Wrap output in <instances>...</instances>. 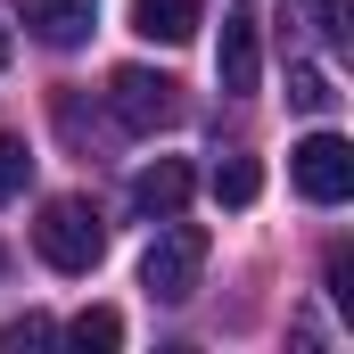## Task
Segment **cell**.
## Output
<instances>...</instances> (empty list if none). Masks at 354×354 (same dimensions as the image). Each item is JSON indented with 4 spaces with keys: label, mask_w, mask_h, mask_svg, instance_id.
Returning <instances> with one entry per match:
<instances>
[{
    "label": "cell",
    "mask_w": 354,
    "mask_h": 354,
    "mask_svg": "<svg viewBox=\"0 0 354 354\" xmlns=\"http://www.w3.org/2000/svg\"><path fill=\"white\" fill-rule=\"evenodd\" d=\"M288 181H297V198H313V206H346L354 198V149L338 132H313V140L288 149Z\"/></svg>",
    "instance_id": "4"
},
{
    "label": "cell",
    "mask_w": 354,
    "mask_h": 354,
    "mask_svg": "<svg viewBox=\"0 0 354 354\" xmlns=\"http://www.w3.org/2000/svg\"><path fill=\"white\" fill-rule=\"evenodd\" d=\"M330 297H338V305H354V256H346V248L330 256Z\"/></svg>",
    "instance_id": "15"
},
{
    "label": "cell",
    "mask_w": 354,
    "mask_h": 354,
    "mask_svg": "<svg viewBox=\"0 0 354 354\" xmlns=\"http://www.w3.org/2000/svg\"><path fill=\"white\" fill-rule=\"evenodd\" d=\"M107 107H115L124 132H165V124H181V83L157 75V66H115L107 75Z\"/></svg>",
    "instance_id": "3"
},
{
    "label": "cell",
    "mask_w": 354,
    "mask_h": 354,
    "mask_svg": "<svg viewBox=\"0 0 354 354\" xmlns=\"http://www.w3.org/2000/svg\"><path fill=\"white\" fill-rule=\"evenodd\" d=\"M0 66H8V25H0Z\"/></svg>",
    "instance_id": "16"
},
{
    "label": "cell",
    "mask_w": 354,
    "mask_h": 354,
    "mask_svg": "<svg viewBox=\"0 0 354 354\" xmlns=\"http://www.w3.org/2000/svg\"><path fill=\"white\" fill-rule=\"evenodd\" d=\"M0 264H8V256H0Z\"/></svg>",
    "instance_id": "17"
},
{
    "label": "cell",
    "mask_w": 354,
    "mask_h": 354,
    "mask_svg": "<svg viewBox=\"0 0 354 354\" xmlns=\"http://www.w3.org/2000/svg\"><path fill=\"white\" fill-rule=\"evenodd\" d=\"M33 248H41L50 272H91L99 256H107V223L91 214L83 198H50L41 223H33Z\"/></svg>",
    "instance_id": "1"
},
{
    "label": "cell",
    "mask_w": 354,
    "mask_h": 354,
    "mask_svg": "<svg viewBox=\"0 0 354 354\" xmlns=\"http://www.w3.org/2000/svg\"><path fill=\"white\" fill-rule=\"evenodd\" d=\"M66 338L83 354H107V346H124V313H115V305H83V313L66 322Z\"/></svg>",
    "instance_id": "10"
},
{
    "label": "cell",
    "mask_w": 354,
    "mask_h": 354,
    "mask_svg": "<svg viewBox=\"0 0 354 354\" xmlns=\"http://www.w3.org/2000/svg\"><path fill=\"white\" fill-rule=\"evenodd\" d=\"M25 181H33V149H25L17 132H0V206L25 198Z\"/></svg>",
    "instance_id": "13"
},
{
    "label": "cell",
    "mask_w": 354,
    "mask_h": 354,
    "mask_svg": "<svg viewBox=\"0 0 354 354\" xmlns=\"http://www.w3.org/2000/svg\"><path fill=\"white\" fill-rule=\"evenodd\" d=\"M198 272H206V231L165 214V231H157L149 256H140V288H149L157 305H181V297H198Z\"/></svg>",
    "instance_id": "2"
},
{
    "label": "cell",
    "mask_w": 354,
    "mask_h": 354,
    "mask_svg": "<svg viewBox=\"0 0 354 354\" xmlns=\"http://www.w3.org/2000/svg\"><path fill=\"white\" fill-rule=\"evenodd\" d=\"M189 189H198V174H189L181 157H157V165H140V174H132V214L165 223V214L189 206Z\"/></svg>",
    "instance_id": "7"
},
{
    "label": "cell",
    "mask_w": 354,
    "mask_h": 354,
    "mask_svg": "<svg viewBox=\"0 0 354 354\" xmlns=\"http://www.w3.org/2000/svg\"><path fill=\"white\" fill-rule=\"evenodd\" d=\"M288 107H297V115H330V107H338V83H330L322 66H288Z\"/></svg>",
    "instance_id": "11"
},
{
    "label": "cell",
    "mask_w": 354,
    "mask_h": 354,
    "mask_svg": "<svg viewBox=\"0 0 354 354\" xmlns=\"http://www.w3.org/2000/svg\"><path fill=\"white\" fill-rule=\"evenodd\" d=\"M50 313H25V322H0V354H25V346H50Z\"/></svg>",
    "instance_id": "14"
},
{
    "label": "cell",
    "mask_w": 354,
    "mask_h": 354,
    "mask_svg": "<svg viewBox=\"0 0 354 354\" xmlns=\"http://www.w3.org/2000/svg\"><path fill=\"white\" fill-rule=\"evenodd\" d=\"M17 17L41 50H83L91 25H99V0H17Z\"/></svg>",
    "instance_id": "6"
},
{
    "label": "cell",
    "mask_w": 354,
    "mask_h": 354,
    "mask_svg": "<svg viewBox=\"0 0 354 354\" xmlns=\"http://www.w3.org/2000/svg\"><path fill=\"white\" fill-rule=\"evenodd\" d=\"M256 189H264L256 157H223V165H214V198H223V206H256Z\"/></svg>",
    "instance_id": "12"
},
{
    "label": "cell",
    "mask_w": 354,
    "mask_h": 354,
    "mask_svg": "<svg viewBox=\"0 0 354 354\" xmlns=\"http://www.w3.org/2000/svg\"><path fill=\"white\" fill-rule=\"evenodd\" d=\"M206 25V0H132V33H149V41H189Z\"/></svg>",
    "instance_id": "8"
},
{
    "label": "cell",
    "mask_w": 354,
    "mask_h": 354,
    "mask_svg": "<svg viewBox=\"0 0 354 354\" xmlns=\"http://www.w3.org/2000/svg\"><path fill=\"white\" fill-rule=\"evenodd\" d=\"M214 83L231 91V99H248V91L264 83V17H256V8H223V41H214Z\"/></svg>",
    "instance_id": "5"
},
{
    "label": "cell",
    "mask_w": 354,
    "mask_h": 354,
    "mask_svg": "<svg viewBox=\"0 0 354 354\" xmlns=\"http://www.w3.org/2000/svg\"><path fill=\"white\" fill-rule=\"evenodd\" d=\"M288 25L313 50H346L354 41V0H288Z\"/></svg>",
    "instance_id": "9"
}]
</instances>
